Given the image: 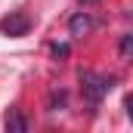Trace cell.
Segmentation results:
<instances>
[{
	"label": "cell",
	"mask_w": 133,
	"mask_h": 133,
	"mask_svg": "<svg viewBox=\"0 0 133 133\" xmlns=\"http://www.w3.org/2000/svg\"><path fill=\"white\" fill-rule=\"evenodd\" d=\"M77 77H81V96L90 102V105H99V102L108 96V90L115 87L111 77H102L96 71H81Z\"/></svg>",
	"instance_id": "obj_1"
},
{
	"label": "cell",
	"mask_w": 133,
	"mask_h": 133,
	"mask_svg": "<svg viewBox=\"0 0 133 133\" xmlns=\"http://www.w3.org/2000/svg\"><path fill=\"white\" fill-rule=\"evenodd\" d=\"M28 31H31V16H25V12H9L0 19V34H6V37H25Z\"/></svg>",
	"instance_id": "obj_2"
},
{
	"label": "cell",
	"mask_w": 133,
	"mask_h": 133,
	"mask_svg": "<svg viewBox=\"0 0 133 133\" xmlns=\"http://www.w3.org/2000/svg\"><path fill=\"white\" fill-rule=\"evenodd\" d=\"M93 28H96V19L90 12H77V16L68 19V31L74 34V37H84V34H90Z\"/></svg>",
	"instance_id": "obj_3"
},
{
	"label": "cell",
	"mask_w": 133,
	"mask_h": 133,
	"mask_svg": "<svg viewBox=\"0 0 133 133\" xmlns=\"http://www.w3.org/2000/svg\"><path fill=\"white\" fill-rule=\"evenodd\" d=\"M3 124H6V130H9V133H25V130H28V118H25L19 108H9Z\"/></svg>",
	"instance_id": "obj_4"
},
{
	"label": "cell",
	"mask_w": 133,
	"mask_h": 133,
	"mask_svg": "<svg viewBox=\"0 0 133 133\" xmlns=\"http://www.w3.org/2000/svg\"><path fill=\"white\" fill-rule=\"evenodd\" d=\"M50 53H53V59H56V62H62V59L71 56V46H68V43H53V46H50Z\"/></svg>",
	"instance_id": "obj_5"
},
{
	"label": "cell",
	"mask_w": 133,
	"mask_h": 133,
	"mask_svg": "<svg viewBox=\"0 0 133 133\" xmlns=\"http://www.w3.org/2000/svg\"><path fill=\"white\" fill-rule=\"evenodd\" d=\"M46 108H50V111H59V108H65V93H62V90H59V93H50Z\"/></svg>",
	"instance_id": "obj_6"
},
{
	"label": "cell",
	"mask_w": 133,
	"mask_h": 133,
	"mask_svg": "<svg viewBox=\"0 0 133 133\" xmlns=\"http://www.w3.org/2000/svg\"><path fill=\"white\" fill-rule=\"evenodd\" d=\"M130 53H133V34H124V37H121V59L127 62Z\"/></svg>",
	"instance_id": "obj_7"
},
{
	"label": "cell",
	"mask_w": 133,
	"mask_h": 133,
	"mask_svg": "<svg viewBox=\"0 0 133 133\" xmlns=\"http://www.w3.org/2000/svg\"><path fill=\"white\" fill-rule=\"evenodd\" d=\"M81 3H96V0H81Z\"/></svg>",
	"instance_id": "obj_8"
}]
</instances>
